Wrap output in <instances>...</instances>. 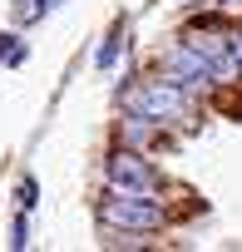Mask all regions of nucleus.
Listing matches in <instances>:
<instances>
[{
    "label": "nucleus",
    "mask_w": 242,
    "mask_h": 252,
    "mask_svg": "<svg viewBox=\"0 0 242 252\" xmlns=\"http://www.w3.org/2000/svg\"><path fill=\"white\" fill-rule=\"evenodd\" d=\"M99 218L109 227H124V232H153V227H163V208L149 193H129V188H114L104 198Z\"/></svg>",
    "instance_id": "1"
},
{
    "label": "nucleus",
    "mask_w": 242,
    "mask_h": 252,
    "mask_svg": "<svg viewBox=\"0 0 242 252\" xmlns=\"http://www.w3.org/2000/svg\"><path fill=\"white\" fill-rule=\"evenodd\" d=\"M129 109L139 114V119H178L183 109H188V99H183V84H173V79H153V84H144L134 99H129Z\"/></svg>",
    "instance_id": "2"
},
{
    "label": "nucleus",
    "mask_w": 242,
    "mask_h": 252,
    "mask_svg": "<svg viewBox=\"0 0 242 252\" xmlns=\"http://www.w3.org/2000/svg\"><path fill=\"white\" fill-rule=\"evenodd\" d=\"M163 69H168L173 84H203V79H217V69H212V60L198 50V40L173 45V50L163 55Z\"/></svg>",
    "instance_id": "3"
},
{
    "label": "nucleus",
    "mask_w": 242,
    "mask_h": 252,
    "mask_svg": "<svg viewBox=\"0 0 242 252\" xmlns=\"http://www.w3.org/2000/svg\"><path fill=\"white\" fill-rule=\"evenodd\" d=\"M153 168L139 154H114L109 158V188H129V193H153Z\"/></svg>",
    "instance_id": "4"
},
{
    "label": "nucleus",
    "mask_w": 242,
    "mask_h": 252,
    "mask_svg": "<svg viewBox=\"0 0 242 252\" xmlns=\"http://www.w3.org/2000/svg\"><path fill=\"white\" fill-rule=\"evenodd\" d=\"M45 10H50L45 0H20V5H15V20H20V25H30V20H40Z\"/></svg>",
    "instance_id": "5"
},
{
    "label": "nucleus",
    "mask_w": 242,
    "mask_h": 252,
    "mask_svg": "<svg viewBox=\"0 0 242 252\" xmlns=\"http://www.w3.org/2000/svg\"><path fill=\"white\" fill-rule=\"evenodd\" d=\"M0 60H5V64H20V60H25V45H20L15 35H0Z\"/></svg>",
    "instance_id": "6"
},
{
    "label": "nucleus",
    "mask_w": 242,
    "mask_h": 252,
    "mask_svg": "<svg viewBox=\"0 0 242 252\" xmlns=\"http://www.w3.org/2000/svg\"><path fill=\"white\" fill-rule=\"evenodd\" d=\"M119 40H124V30H114V35H109V40L99 45V69H109V64L119 60Z\"/></svg>",
    "instance_id": "7"
},
{
    "label": "nucleus",
    "mask_w": 242,
    "mask_h": 252,
    "mask_svg": "<svg viewBox=\"0 0 242 252\" xmlns=\"http://www.w3.org/2000/svg\"><path fill=\"white\" fill-rule=\"evenodd\" d=\"M20 208H25V213H30V208H35V183H30V178H25V183H20Z\"/></svg>",
    "instance_id": "8"
},
{
    "label": "nucleus",
    "mask_w": 242,
    "mask_h": 252,
    "mask_svg": "<svg viewBox=\"0 0 242 252\" xmlns=\"http://www.w3.org/2000/svg\"><path fill=\"white\" fill-rule=\"evenodd\" d=\"M232 64L242 69V35H232Z\"/></svg>",
    "instance_id": "9"
},
{
    "label": "nucleus",
    "mask_w": 242,
    "mask_h": 252,
    "mask_svg": "<svg viewBox=\"0 0 242 252\" xmlns=\"http://www.w3.org/2000/svg\"><path fill=\"white\" fill-rule=\"evenodd\" d=\"M222 5H242V0H222Z\"/></svg>",
    "instance_id": "10"
},
{
    "label": "nucleus",
    "mask_w": 242,
    "mask_h": 252,
    "mask_svg": "<svg viewBox=\"0 0 242 252\" xmlns=\"http://www.w3.org/2000/svg\"><path fill=\"white\" fill-rule=\"evenodd\" d=\"M45 5H60V0H45Z\"/></svg>",
    "instance_id": "11"
}]
</instances>
